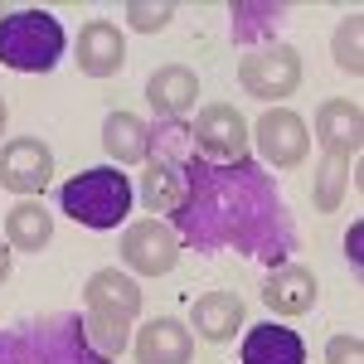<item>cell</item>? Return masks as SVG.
Masks as SVG:
<instances>
[{"mask_svg": "<svg viewBox=\"0 0 364 364\" xmlns=\"http://www.w3.org/2000/svg\"><path fill=\"white\" fill-rule=\"evenodd\" d=\"M170 228L180 243L199 252L233 248L267 267H282L296 248V224L287 214V199L272 185V175L252 161L214 166L195 156L185 175V195L170 209Z\"/></svg>", "mask_w": 364, "mask_h": 364, "instance_id": "obj_1", "label": "cell"}, {"mask_svg": "<svg viewBox=\"0 0 364 364\" xmlns=\"http://www.w3.org/2000/svg\"><path fill=\"white\" fill-rule=\"evenodd\" d=\"M0 364H107L83 336V316H34L0 331Z\"/></svg>", "mask_w": 364, "mask_h": 364, "instance_id": "obj_2", "label": "cell"}, {"mask_svg": "<svg viewBox=\"0 0 364 364\" xmlns=\"http://www.w3.org/2000/svg\"><path fill=\"white\" fill-rule=\"evenodd\" d=\"M141 316V287L132 272H117V267H102L92 272L83 287V336L87 345L112 364L127 345V326Z\"/></svg>", "mask_w": 364, "mask_h": 364, "instance_id": "obj_3", "label": "cell"}, {"mask_svg": "<svg viewBox=\"0 0 364 364\" xmlns=\"http://www.w3.org/2000/svg\"><path fill=\"white\" fill-rule=\"evenodd\" d=\"M68 49V34L49 10L0 15V63L15 73H49Z\"/></svg>", "mask_w": 364, "mask_h": 364, "instance_id": "obj_4", "label": "cell"}, {"mask_svg": "<svg viewBox=\"0 0 364 364\" xmlns=\"http://www.w3.org/2000/svg\"><path fill=\"white\" fill-rule=\"evenodd\" d=\"M132 180L112 166H97V170H83L73 175L63 190H58V209L73 219V224H87V228H117L127 214H132Z\"/></svg>", "mask_w": 364, "mask_h": 364, "instance_id": "obj_5", "label": "cell"}, {"mask_svg": "<svg viewBox=\"0 0 364 364\" xmlns=\"http://www.w3.org/2000/svg\"><path fill=\"white\" fill-rule=\"evenodd\" d=\"M151 170H146V185H141V199L146 209H175L180 195H185V175H190V161H195V132L190 122L170 117L151 132Z\"/></svg>", "mask_w": 364, "mask_h": 364, "instance_id": "obj_6", "label": "cell"}, {"mask_svg": "<svg viewBox=\"0 0 364 364\" xmlns=\"http://www.w3.org/2000/svg\"><path fill=\"white\" fill-rule=\"evenodd\" d=\"M238 83H243V92L262 97V102H282L301 83V58L291 44H257L238 63Z\"/></svg>", "mask_w": 364, "mask_h": 364, "instance_id": "obj_7", "label": "cell"}, {"mask_svg": "<svg viewBox=\"0 0 364 364\" xmlns=\"http://www.w3.org/2000/svg\"><path fill=\"white\" fill-rule=\"evenodd\" d=\"M195 146L204 151V161H214V166H233V161H248V122L238 107H228V102H214V107H204L195 117Z\"/></svg>", "mask_w": 364, "mask_h": 364, "instance_id": "obj_8", "label": "cell"}, {"mask_svg": "<svg viewBox=\"0 0 364 364\" xmlns=\"http://www.w3.org/2000/svg\"><path fill=\"white\" fill-rule=\"evenodd\" d=\"M122 262L141 272V277H161L170 272L175 262H180V238H175V228L161 224V219H141V224L127 228V238H122Z\"/></svg>", "mask_w": 364, "mask_h": 364, "instance_id": "obj_9", "label": "cell"}, {"mask_svg": "<svg viewBox=\"0 0 364 364\" xmlns=\"http://www.w3.org/2000/svg\"><path fill=\"white\" fill-rule=\"evenodd\" d=\"M257 132V151H262V161L277 170H291L306 161L311 151V132L306 122L296 112H287V107H272V112H262V122L252 127Z\"/></svg>", "mask_w": 364, "mask_h": 364, "instance_id": "obj_10", "label": "cell"}, {"mask_svg": "<svg viewBox=\"0 0 364 364\" xmlns=\"http://www.w3.org/2000/svg\"><path fill=\"white\" fill-rule=\"evenodd\" d=\"M54 175V151L34 136H20L0 151V185L15 195H39Z\"/></svg>", "mask_w": 364, "mask_h": 364, "instance_id": "obj_11", "label": "cell"}, {"mask_svg": "<svg viewBox=\"0 0 364 364\" xmlns=\"http://www.w3.org/2000/svg\"><path fill=\"white\" fill-rule=\"evenodd\" d=\"M316 136H321V151H326V161H340V166H350V161L360 156V146H364V117H360V107H355L350 97H336V102H326V107L316 112Z\"/></svg>", "mask_w": 364, "mask_h": 364, "instance_id": "obj_12", "label": "cell"}, {"mask_svg": "<svg viewBox=\"0 0 364 364\" xmlns=\"http://www.w3.org/2000/svg\"><path fill=\"white\" fill-rule=\"evenodd\" d=\"M127 63V44H122V29L107 20H92L78 29V68L87 78H112Z\"/></svg>", "mask_w": 364, "mask_h": 364, "instance_id": "obj_13", "label": "cell"}, {"mask_svg": "<svg viewBox=\"0 0 364 364\" xmlns=\"http://www.w3.org/2000/svg\"><path fill=\"white\" fill-rule=\"evenodd\" d=\"M190 355H195V336L175 316H156L151 326H141V336H136L141 364H190Z\"/></svg>", "mask_w": 364, "mask_h": 364, "instance_id": "obj_14", "label": "cell"}, {"mask_svg": "<svg viewBox=\"0 0 364 364\" xmlns=\"http://www.w3.org/2000/svg\"><path fill=\"white\" fill-rule=\"evenodd\" d=\"M262 301H267V311H277V316H306L316 306V277H311L306 267L282 262V267H272V277L262 287Z\"/></svg>", "mask_w": 364, "mask_h": 364, "instance_id": "obj_15", "label": "cell"}, {"mask_svg": "<svg viewBox=\"0 0 364 364\" xmlns=\"http://www.w3.org/2000/svg\"><path fill=\"white\" fill-rule=\"evenodd\" d=\"M195 92H199V78L185 68V63H166V68H156L151 73V83H146V97H151V107L166 117H185L195 107Z\"/></svg>", "mask_w": 364, "mask_h": 364, "instance_id": "obj_16", "label": "cell"}, {"mask_svg": "<svg viewBox=\"0 0 364 364\" xmlns=\"http://www.w3.org/2000/svg\"><path fill=\"white\" fill-rule=\"evenodd\" d=\"M243 326V296L238 291H209L195 301V336L209 340V345H224V340L238 336Z\"/></svg>", "mask_w": 364, "mask_h": 364, "instance_id": "obj_17", "label": "cell"}, {"mask_svg": "<svg viewBox=\"0 0 364 364\" xmlns=\"http://www.w3.org/2000/svg\"><path fill=\"white\" fill-rule=\"evenodd\" d=\"M243 364H306V345L287 326H257L243 336Z\"/></svg>", "mask_w": 364, "mask_h": 364, "instance_id": "obj_18", "label": "cell"}, {"mask_svg": "<svg viewBox=\"0 0 364 364\" xmlns=\"http://www.w3.org/2000/svg\"><path fill=\"white\" fill-rule=\"evenodd\" d=\"M102 146H107L112 161L136 166V161L151 156V127H146L136 112H112L107 122H102Z\"/></svg>", "mask_w": 364, "mask_h": 364, "instance_id": "obj_19", "label": "cell"}, {"mask_svg": "<svg viewBox=\"0 0 364 364\" xmlns=\"http://www.w3.org/2000/svg\"><path fill=\"white\" fill-rule=\"evenodd\" d=\"M49 238H54V214H49L39 199H20V204L5 214V243H10V248L39 252Z\"/></svg>", "mask_w": 364, "mask_h": 364, "instance_id": "obj_20", "label": "cell"}, {"mask_svg": "<svg viewBox=\"0 0 364 364\" xmlns=\"http://www.w3.org/2000/svg\"><path fill=\"white\" fill-rule=\"evenodd\" d=\"M282 20H287V5L238 0V5H233V39H238V44H272V34H277Z\"/></svg>", "mask_w": 364, "mask_h": 364, "instance_id": "obj_21", "label": "cell"}, {"mask_svg": "<svg viewBox=\"0 0 364 364\" xmlns=\"http://www.w3.org/2000/svg\"><path fill=\"white\" fill-rule=\"evenodd\" d=\"M336 63L350 73V78H360V68H364V58H360V15L340 20V29H336Z\"/></svg>", "mask_w": 364, "mask_h": 364, "instance_id": "obj_22", "label": "cell"}, {"mask_svg": "<svg viewBox=\"0 0 364 364\" xmlns=\"http://www.w3.org/2000/svg\"><path fill=\"white\" fill-rule=\"evenodd\" d=\"M345 185H350V166L326 161V166H321V180H316V209H336L340 195H345Z\"/></svg>", "mask_w": 364, "mask_h": 364, "instance_id": "obj_23", "label": "cell"}, {"mask_svg": "<svg viewBox=\"0 0 364 364\" xmlns=\"http://www.w3.org/2000/svg\"><path fill=\"white\" fill-rule=\"evenodd\" d=\"M127 15H132V29L151 34V29H166L170 25L175 5H146V0H132V5H127Z\"/></svg>", "mask_w": 364, "mask_h": 364, "instance_id": "obj_24", "label": "cell"}, {"mask_svg": "<svg viewBox=\"0 0 364 364\" xmlns=\"http://www.w3.org/2000/svg\"><path fill=\"white\" fill-rule=\"evenodd\" d=\"M326 360H331V364H364L360 336H336L331 345H326Z\"/></svg>", "mask_w": 364, "mask_h": 364, "instance_id": "obj_25", "label": "cell"}, {"mask_svg": "<svg viewBox=\"0 0 364 364\" xmlns=\"http://www.w3.org/2000/svg\"><path fill=\"white\" fill-rule=\"evenodd\" d=\"M10 277V243H0V282Z\"/></svg>", "mask_w": 364, "mask_h": 364, "instance_id": "obj_26", "label": "cell"}, {"mask_svg": "<svg viewBox=\"0 0 364 364\" xmlns=\"http://www.w3.org/2000/svg\"><path fill=\"white\" fill-rule=\"evenodd\" d=\"M0 132H5V102H0Z\"/></svg>", "mask_w": 364, "mask_h": 364, "instance_id": "obj_27", "label": "cell"}]
</instances>
